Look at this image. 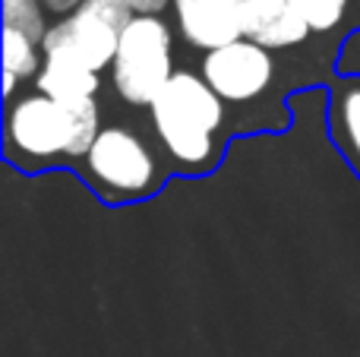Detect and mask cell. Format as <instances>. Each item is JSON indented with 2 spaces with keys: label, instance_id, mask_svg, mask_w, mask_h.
Instances as JSON below:
<instances>
[{
  "label": "cell",
  "instance_id": "13",
  "mask_svg": "<svg viewBox=\"0 0 360 357\" xmlns=\"http://www.w3.org/2000/svg\"><path fill=\"white\" fill-rule=\"evenodd\" d=\"M310 32H329L348 13V0H291Z\"/></svg>",
  "mask_w": 360,
  "mask_h": 357
},
{
  "label": "cell",
  "instance_id": "4",
  "mask_svg": "<svg viewBox=\"0 0 360 357\" xmlns=\"http://www.w3.org/2000/svg\"><path fill=\"white\" fill-rule=\"evenodd\" d=\"M171 57V29L162 16H133V22L120 32L117 57L111 63L114 89L130 105H146L162 95V89L174 76Z\"/></svg>",
  "mask_w": 360,
  "mask_h": 357
},
{
  "label": "cell",
  "instance_id": "15",
  "mask_svg": "<svg viewBox=\"0 0 360 357\" xmlns=\"http://www.w3.org/2000/svg\"><path fill=\"white\" fill-rule=\"evenodd\" d=\"M127 4L133 6V13H136V16H158V13H162L171 0H127Z\"/></svg>",
  "mask_w": 360,
  "mask_h": 357
},
{
  "label": "cell",
  "instance_id": "12",
  "mask_svg": "<svg viewBox=\"0 0 360 357\" xmlns=\"http://www.w3.org/2000/svg\"><path fill=\"white\" fill-rule=\"evenodd\" d=\"M4 29L22 32L25 38L41 44L48 35L41 0H4Z\"/></svg>",
  "mask_w": 360,
  "mask_h": 357
},
{
  "label": "cell",
  "instance_id": "6",
  "mask_svg": "<svg viewBox=\"0 0 360 357\" xmlns=\"http://www.w3.org/2000/svg\"><path fill=\"white\" fill-rule=\"evenodd\" d=\"M117 44L120 29H114L108 19H101L98 13L82 4L76 13L51 25L41 41V54L44 60H70L92 70V73H101L114 63Z\"/></svg>",
  "mask_w": 360,
  "mask_h": 357
},
{
  "label": "cell",
  "instance_id": "14",
  "mask_svg": "<svg viewBox=\"0 0 360 357\" xmlns=\"http://www.w3.org/2000/svg\"><path fill=\"white\" fill-rule=\"evenodd\" d=\"M338 70H342L348 79H360V35L348 38V44H345V51H342V63H338Z\"/></svg>",
  "mask_w": 360,
  "mask_h": 357
},
{
  "label": "cell",
  "instance_id": "16",
  "mask_svg": "<svg viewBox=\"0 0 360 357\" xmlns=\"http://www.w3.org/2000/svg\"><path fill=\"white\" fill-rule=\"evenodd\" d=\"M44 10L48 13H57V16H70V13H76L86 0H41Z\"/></svg>",
  "mask_w": 360,
  "mask_h": 357
},
{
  "label": "cell",
  "instance_id": "9",
  "mask_svg": "<svg viewBox=\"0 0 360 357\" xmlns=\"http://www.w3.org/2000/svg\"><path fill=\"white\" fill-rule=\"evenodd\" d=\"M329 136L360 177V79H345L329 101Z\"/></svg>",
  "mask_w": 360,
  "mask_h": 357
},
{
  "label": "cell",
  "instance_id": "2",
  "mask_svg": "<svg viewBox=\"0 0 360 357\" xmlns=\"http://www.w3.org/2000/svg\"><path fill=\"white\" fill-rule=\"evenodd\" d=\"M152 126L180 174H209L218 162V133L224 126V101L199 73L177 70L152 101Z\"/></svg>",
  "mask_w": 360,
  "mask_h": 357
},
{
  "label": "cell",
  "instance_id": "10",
  "mask_svg": "<svg viewBox=\"0 0 360 357\" xmlns=\"http://www.w3.org/2000/svg\"><path fill=\"white\" fill-rule=\"evenodd\" d=\"M35 89L54 101L92 98L98 92V73L70 60H44L35 76Z\"/></svg>",
  "mask_w": 360,
  "mask_h": 357
},
{
  "label": "cell",
  "instance_id": "8",
  "mask_svg": "<svg viewBox=\"0 0 360 357\" xmlns=\"http://www.w3.org/2000/svg\"><path fill=\"white\" fill-rule=\"evenodd\" d=\"M310 35L291 0H243V38L266 51L294 48Z\"/></svg>",
  "mask_w": 360,
  "mask_h": 357
},
{
  "label": "cell",
  "instance_id": "5",
  "mask_svg": "<svg viewBox=\"0 0 360 357\" xmlns=\"http://www.w3.org/2000/svg\"><path fill=\"white\" fill-rule=\"evenodd\" d=\"M199 76L209 82L212 92L221 101L243 105V101L259 98V95L272 86L275 60L266 48L240 38V41H234V44L209 51V54L202 57Z\"/></svg>",
  "mask_w": 360,
  "mask_h": 357
},
{
  "label": "cell",
  "instance_id": "7",
  "mask_svg": "<svg viewBox=\"0 0 360 357\" xmlns=\"http://www.w3.org/2000/svg\"><path fill=\"white\" fill-rule=\"evenodd\" d=\"M180 35L199 51H218L243 38V0H171Z\"/></svg>",
  "mask_w": 360,
  "mask_h": 357
},
{
  "label": "cell",
  "instance_id": "1",
  "mask_svg": "<svg viewBox=\"0 0 360 357\" xmlns=\"http://www.w3.org/2000/svg\"><path fill=\"white\" fill-rule=\"evenodd\" d=\"M101 133L95 98L54 101L35 92L13 101L4 117V155L22 171L82 162Z\"/></svg>",
  "mask_w": 360,
  "mask_h": 357
},
{
  "label": "cell",
  "instance_id": "3",
  "mask_svg": "<svg viewBox=\"0 0 360 357\" xmlns=\"http://www.w3.org/2000/svg\"><path fill=\"white\" fill-rule=\"evenodd\" d=\"M82 177L108 202H136L162 187V171L149 145L127 126H101L82 158Z\"/></svg>",
  "mask_w": 360,
  "mask_h": 357
},
{
  "label": "cell",
  "instance_id": "11",
  "mask_svg": "<svg viewBox=\"0 0 360 357\" xmlns=\"http://www.w3.org/2000/svg\"><path fill=\"white\" fill-rule=\"evenodd\" d=\"M41 63V44L25 38L22 32L4 29V73L16 76V79H29V76H38Z\"/></svg>",
  "mask_w": 360,
  "mask_h": 357
}]
</instances>
